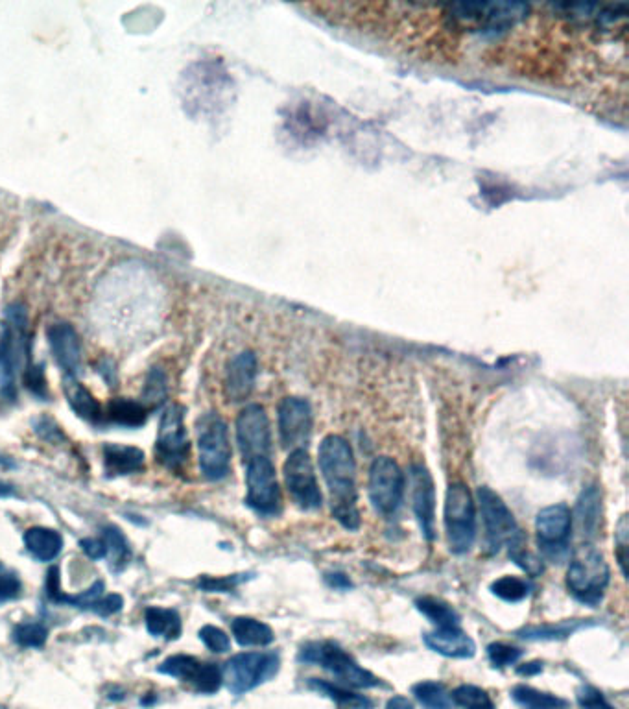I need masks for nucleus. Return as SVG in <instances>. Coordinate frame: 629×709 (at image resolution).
I'll return each instance as SVG.
<instances>
[{
    "mask_svg": "<svg viewBox=\"0 0 629 709\" xmlns=\"http://www.w3.org/2000/svg\"><path fill=\"white\" fill-rule=\"evenodd\" d=\"M144 621L150 636L165 637V639H178L181 636V617L172 608L150 606L144 612Z\"/></svg>",
    "mask_w": 629,
    "mask_h": 709,
    "instance_id": "a878e982",
    "label": "nucleus"
},
{
    "mask_svg": "<svg viewBox=\"0 0 629 709\" xmlns=\"http://www.w3.org/2000/svg\"><path fill=\"white\" fill-rule=\"evenodd\" d=\"M148 414H150V410L146 409L141 401H133L128 397H117L107 405L104 418L119 427L139 429L148 420Z\"/></svg>",
    "mask_w": 629,
    "mask_h": 709,
    "instance_id": "5701e85b",
    "label": "nucleus"
},
{
    "mask_svg": "<svg viewBox=\"0 0 629 709\" xmlns=\"http://www.w3.org/2000/svg\"><path fill=\"white\" fill-rule=\"evenodd\" d=\"M487 658H489L493 667L506 669V667L515 665L517 661L523 658V650L506 645V643H491L487 647Z\"/></svg>",
    "mask_w": 629,
    "mask_h": 709,
    "instance_id": "e433bc0d",
    "label": "nucleus"
},
{
    "mask_svg": "<svg viewBox=\"0 0 629 709\" xmlns=\"http://www.w3.org/2000/svg\"><path fill=\"white\" fill-rule=\"evenodd\" d=\"M63 392L71 405L72 412L78 414L82 420L89 423H100L104 420V410L102 405L87 388H85L78 377H63Z\"/></svg>",
    "mask_w": 629,
    "mask_h": 709,
    "instance_id": "412c9836",
    "label": "nucleus"
},
{
    "mask_svg": "<svg viewBox=\"0 0 629 709\" xmlns=\"http://www.w3.org/2000/svg\"><path fill=\"white\" fill-rule=\"evenodd\" d=\"M513 702L521 709H567L569 702L565 698L539 691L530 685L519 684L511 689Z\"/></svg>",
    "mask_w": 629,
    "mask_h": 709,
    "instance_id": "cd10ccee",
    "label": "nucleus"
},
{
    "mask_svg": "<svg viewBox=\"0 0 629 709\" xmlns=\"http://www.w3.org/2000/svg\"><path fill=\"white\" fill-rule=\"evenodd\" d=\"M168 386H167V373L163 372L161 368H152L148 377H146V383H144L143 388V403L146 409L150 410L163 405L167 401Z\"/></svg>",
    "mask_w": 629,
    "mask_h": 709,
    "instance_id": "473e14b6",
    "label": "nucleus"
},
{
    "mask_svg": "<svg viewBox=\"0 0 629 709\" xmlns=\"http://www.w3.org/2000/svg\"><path fill=\"white\" fill-rule=\"evenodd\" d=\"M572 512L567 505H552L543 508L535 517V534L539 549L546 560L561 564L570 554Z\"/></svg>",
    "mask_w": 629,
    "mask_h": 709,
    "instance_id": "9d476101",
    "label": "nucleus"
},
{
    "mask_svg": "<svg viewBox=\"0 0 629 709\" xmlns=\"http://www.w3.org/2000/svg\"><path fill=\"white\" fill-rule=\"evenodd\" d=\"M286 488L301 510H318L323 505V495L320 492V484L316 479V471L312 466L307 449H296L286 458L285 468Z\"/></svg>",
    "mask_w": 629,
    "mask_h": 709,
    "instance_id": "f8f14e48",
    "label": "nucleus"
},
{
    "mask_svg": "<svg viewBox=\"0 0 629 709\" xmlns=\"http://www.w3.org/2000/svg\"><path fill=\"white\" fill-rule=\"evenodd\" d=\"M257 381V357L251 351L235 355L226 370V396L233 403L246 401Z\"/></svg>",
    "mask_w": 629,
    "mask_h": 709,
    "instance_id": "a211bd4d",
    "label": "nucleus"
},
{
    "mask_svg": "<svg viewBox=\"0 0 629 709\" xmlns=\"http://www.w3.org/2000/svg\"><path fill=\"white\" fill-rule=\"evenodd\" d=\"M189 455L190 440L185 427V410L179 405H170L163 412L159 423L155 458L161 466L178 473L187 464Z\"/></svg>",
    "mask_w": 629,
    "mask_h": 709,
    "instance_id": "6e6552de",
    "label": "nucleus"
},
{
    "mask_svg": "<svg viewBox=\"0 0 629 709\" xmlns=\"http://www.w3.org/2000/svg\"><path fill=\"white\" fill-rule=\"evenodd\" d=\"M231 630L240 647H268L275 639L272 628L253 617L233 619Z\"/></svg>",
    "mask_w": 629,
    "mask_h": 709,
    "instance_id": "393cba45",
    "label": "nucleus"
},
{
    "mask_svg": "<svg viewBox=\"0 0 629 709\" xmlns=\"http://www.w3.org/2000/svg\"><path fill=\"white\" fill-rule=\"evenodd\" d=\"M52 355L67 377L82 373V342L71 324H54L48 329Z\"/></svg>",
    "mask_w": 629,
    "mask_h": 709,
    "instance_id": "f3484780",
    "label": "nucleus"
},
{
    "mask_svg": "<svg viewBox=\"0 0 629 709\" xmlns=\"http://www.w3.org/2000/svg\"><path fill=\"white\" fill-rule=\"evenodd\" d=\"M609 580L611 571L606 558L593 543L587 541L574 549L567 571V588L576 601L596 608L604 599Z\"/></svg>",
    "mask_w": 629,
    "mask_h": 709,
    "instance_id": "f03ea898",
    "label": "nucleus"
},
{
    "mask_svg": "<svg viewBox=\"0 0 629 709\" xmlns=\"http://www.w3.org/2000/svg\"><path fill=\"white\" fill-rule=\"evenodd\" d=\"M318 462L331 497L334 519L344 529H360L357 464L351 445L338 434L325 436L318 449Z\"/></svg>",
    "mask_w": 629,
    "mask_h": 709,
    "instance_id": "f257e3e1",
    "label": "nucleus"
},
{
    "mask_svg": "<svg viewBox=\"0 0 629 709\" xmlns=\"http://www.w3.org/2000/svg\"><path fill=\"white\" fill-rule=\"evenodd\" d=\"M576 698L582 709H615L607 702L604 693L598 691L593 685H582L576 691Z\"/></svg>",
    "mask_w": 629,
    "mask_h": 709,
    "instance_id": "a19ab883",
    "label": "nucleus"
},
{
    "mask_svg": "<svg viewBox=\"0 0 629 709\" xmlns=\"http://www.w3.org/2000/svg\"><path fill=\"white\" fill-rule=\"evenodd\" d=\"M476 495L486 530L487 553L497 554L502 547L511 549L526 541L523 530L519 529L510 508L500 495L487 486H480Z\"/></svg>",
    "mask_w": 629,
    "mask_h": 709,
    "instance_id": "423d86ee",
    "label": "nucleus"
},
{
    "mask_svg": "<svg viewBox=\"0 0 629 709\" xmlns=\"http://www.w3.org/2000/svg\"><path fill=\"white\" fill-rule=\"evenodd\" d=\"M124 606V599L120 595H102L98 601L91 606V612L98 613L100 617H109L119 613Z\"/></svg>",
    "mask_w": 629,
    "mask_h": 709,
    "instance_id": "c03bdc74",
    "label": "nucleus"
},
{
    "mask_svg": "<svg viewBox=\"0 0 629 709\" xmlns=\"http://www.w3.org/2000/svg\"><path fill=\"white\" fill-rule=\"evenodd\" d=\"M454 706L462 709H495V702L487 691L476 685H460L451 693Z\"/></svg>",
    "mask_w": 629,
    "mask_h": 709,
    "instance_id": "72a5a7b5",
    "label": "nucleus"
},
{
    "mask_svg": "<svg viewBox=\"0 0 629 709\" xmlns=\"http://www.w3.org/2000/svg\"><path fill=\"white\" fill-rule=\"evenodd\" d=\"M200 639L203 641V645L211 652H216V654H224L227 650L231 649V641H229V636H227L224 630L216 628L213 625H205L202 630H200Z\"/></svg>",
    "mask_w": 629,
    "mask_h": 709,
    "instance_id": "ea45409f",
    "label": "nucleus"
},
{
    "mask_svg": "<svg viewBox=\"0 0 629 709\" xmlns=\"http://www.w3.org/2000/svg\"><path fill=\"white\" fill-rule=\"evenodd\" d=\"M102 540L106 541L109 565L113 571H122L131 560V547L122 530L107 525L102 529Z\"/></svg>",
    "mask_w": 629,
    "mask_h": 709,
    "instance_id": "2f4dec72",
    "label": "nucleus"
},
{
    "mask_svg": "<svg viewBox=\"0 0 629 709\" xmlns=\"http://www.w3.org/2000/svg\"><path fill=\"white\" fill-rule=\"evenodd\" d=\"M325 582L331 586V588L334 589H349L353 588V584H351V580H349V577H345L344 573H327L325 575Z\"/></svg>",
    "mask_w": 629,
    "mask_h": 709,
    "instance_id": "09e8293b",
    "label": "nucleus"
},
{
    "mask_svg": "<svg viewBox=\"0 0 629 709\" xmlns=\"http://www.w3.org/2000/svg\"><path fill=\"white\" fill-rule=\"evenodd\" d=\"M24 385L34 396L45 399L47 397V377L41 364H28L24 372Z\"/></svg>",
    "mask_w": 629,
    "mask_h": 709,
    "instance_id": "79ce46f5",
    "label": "nucleus"
},
{
    "mask_svg": "<svg viewBox=\"0 0 629 709\" xmlns=\"http://www.w3.org/2000/svg\"><path fill=\"white\" fill-rule=\"evenodd\" d=\"M250 575H231V577H202L198 580V588L207 593H229L238 584L246 582Z\"/></svg>",
    "mask_w": 629,
    "mask_h": 709,
    "instance_id": "4c0bfd02",
    "label": "nucleus"
},
{
    "mask_svg": "<svg viewBox=\"0 0 629 709\" xmlns=\"http://www.w3.org/2000/svg\"><path fill=\"white\" fill-rule=\"evenodd\" d=\"M386 709H414V704L408 700L406 697H401V695H395V697L388 700L386 704Z\"/></svg>",
    "mask_w": 629,
    "mask_h": 709,
    "instance_id": "603ef678",
    "label": "nucleus"
},
{
    "mask_svg": "<svg viewBox=\"0 0 629 709\" xmlns=\"http://www.w3.org/2000/svg\"><path fill=\"white\" fill-rule=\"evenodd\" d=\"M80 547L84 551L87 558L91 560H104L107 556L106 541L98 540V538H84L80 541Z\"/></svg>",
    "mask_w": 629,
    "mask_h": 709,
    "instance_id": "de8ad7c7",
    "label": "nucleus"
},
{
    "mask_svg": "<svg viewBox=\"0 0 629 709\" xmlns=\"http://www.w3.org/2000/svg\"><path fill=\"white\" fill-rule=\"evenodd\" d=\"M587 625L589 623L580 619V621H561L558 625L552 623V625L543 626H524L517 632V636L528 639V641H559V639H567Z\"/></svg>",
    "mask_w": 629,
    "mask_h": 709,
    "instance_id": "c756f323",
    "label": "nucleus"
},
{
    "mask_svg": "<svg viewBox=\"0 0 629 709\" xmlns=\"http://www.w3.org/2000/svg\"><path fill=\"white\" fill-rule=\"evenodd\" d=\"M238 449L244 464L253 458H270L272 453V429L266 410L261 405H248L240 410L237 418Z\"/></svg>",
    "mask_w": 629,
    "mask_h": 709,
    "instance_id": "ddd939ff",
    "label": "nucleus"
},
{
    "mask_svg": "<svg viewBox=\"0 0 629 709\" xmlns=\"http://www.w3.org/2000/svg\"><path fill=\"white\" fill-rule=\"evenodd\" d=\"M36 433L37 436H41L45 442H50V444H58L65 438L58 423L50 418H41L36 421Z\"/></svg>",
    "mask_w": 629,
    "mask_h": 709,
    "instance_id": "a18cd8bd",
    "label": "nucleus"
},
{
    "mask_svg": "<svg viewBox=\"0 0 629 709\" xmlns=\"http://www.w3.org/2000/svg\"><path fill=\"white\" fill-rule=\"evenodd\" d=\"M104 468L107 477H126L139 473L144 468L143 451L133 445L106 444L104 445Z\"/></svg>",
    "mask_w": 629,
    "mask_h": 709,
    "instance_id": "aec40b11",
    "label": "nucleus"
},
{
    "mask_svg": "<svg viewBox=\"0 0 629 709\" xmlns=\"http://www.w3.org/2000/svg\"><path fill=\"white\" fill-rule=\"evenodd\" d=\"M403 469L390 457L373 460L369 469V499L375 510L382 516H393L403 505L404 497Z\"/></svg>",
    "mask_w": 629,
    "mask_h": 709,
    "instance_id": "9b49d317",
    "label": "nucleus"
},
{
    "mask_svg": "<svg viewBox=\"0 0 629 709\" xmlns=\"http://www.w3.org/2000/svg\"><path fill=\"white\" fill-rule=\"evenodd\" d=\"M45 589H47L48 599L54 602V604H60L61 597L65 595V591L61 589V573L58 565H52V567L48 569Z\"/></svg>",
    "mask_w": 629,
    "mask_h": 709,
    "instance_id": "49530a36",
    "label": "nucleus"
},
{
    "mask_svg": "<svg viewBox=\"0 0 629 709\" xmlns=\"http://www.w3.org/2000/svg\"><path fill=\"white\" fill-rule=\"evenodd\" d=\"M246 505L262 517H275L283 510L281 488L270 458H253L246 464Z\"/></svg>",
    "mask_w": 629,
    "mask_h": 709,
    "instance_id": "1a4fd4ad",
    "label": "nucleus"
},
{
    "mask_svg": "<svg viewBox=\"0 0 629 709\" xmlns=\"http://www.w3.org/2000/svg\"><path fill=\"white\" fill-rule=\"evenodd\" d=\"M98 372L102 373L104 381L109 383V386H117V370H115L113 362L104 359V361L98 364Z\"/></svg>",
    "mask_w": 629,
    "mask_h": 709,
    "instance_id": "8fccbe9b",
    "label": "nucleus"
},
{
    "mask_svg": "<svg viewBox=\"0 0 629 709\" xmlns=\"http://www.w3.org/2000/svg\"><path fill=\"white\" fill-rule=\"evenodd\" d=\"M417 612L423 613L436 628H456L462 623L460 613L449 602L436 597H421L416 601Z\"/></svg>",
    "mask_w": 629,
    "mask_h": 709,
    "instance_id": "c85d7f7f",
    "label": "nucleus"
},
{
    "mask_svg": "<svg viewBox=\"0 0 629 709\" xmlns=\"http://www.w3.org/2000/svg\"><path fill=\"white\" fill-rule=\"evenodd\" d=\"M297 660L301 663L318 665L327 673L333 674L340 682L357 689H371V687L384 685L380 682V678L366 671L364 667H360L357 660L334 641H310L301 647Z\"/></svg>",
    "mask_w": 629,
    "mask_h": 709,
    "instance_id": "7ed1b4c3",
    "label": "nucleus"
},
{
    "mask_svg": "<svg viewBox=\"0 0 629 709\" xmlns=\"http://www.w3.org/2000/svg\"><path fill=\"white\" fill-rule=\"evenodd\" d=\"M309 687L312 691L320 693L323 697L333 700L338 709H373V702L364 695L351 693L344 689L342 685H334L331 682H325L320 678H310Z\"/></svg>",
    "mask_w": 629,
    "mask_h": 709,
    "instance_id": "bb28decb",
    "label": "nucleus"
},
{
    "mask_svg": "<svg viewBox=\"0 0 629 709\" xmlns=\"http://www.w3.org/2000/svg\"><path fill=\"white\" fill-rule=\"evenodd\" d=\"M279 438L285 449H305L312 434V409L307 399L285 397L279 405Z\"/></svg>",
    "mask_w": 629,
    "mask_h": 709,
    "instance_id": "2eb2a0df",
    "label": "nucleus"
},
{
    "mask_svg": "<svg viewBox=\"0 0 629 709\" xmlns=\"http://www.w3.org/2000/svg\"><path fill=\"white\" fill-rule=\"evenodd\" d=\"M428 649L438 652L445 658L454 660H469L476 654V643L473 637L467 636L460 626L456 628H436L423 636Z\"/></svg>",
    "mask_w": 629,
    "mask_h": 709,
    "instance_id": "6ab92c4d",
    "label": "nucleus"
},
{
    "mask_svg": "<svg viewBox=\"0 0 629 709\" xmlns=\"http://www.w3.org/2000/svg\"><path fill=\"white\" fill-rule=\"evenodd\" d=\"M410 493L419 529L428 541L436 540V488L423 464L410 466Z\"/></svg>",
    "mask_w": 629,
    "mask_h": 709,
    "instance_id": "dca6fc26",
    "label": "nucleus"
},
{
    "mask_svg": "<svg viewBox=\"0 0 629 709\" xmlns=\"http://www.w3.org/2000/svg\"><path fill=\"white\" fill-rule=\"evenodd\" d=\"M48 639V628L37 621H24L15 626L13 641L23 649H41Z\"/></svg>",
    "mask_w": 629,
    "mask_h": 709,
    "instance_id": "f704fd0d",
    "label": "nucleus"
},
{
    "mask_svg": "<svg viewBox=\"0 0 629 709\" xmlns=\"http://www.w3.org/2000/svg\"><path fill=\"white\" fill-rule=\"evenodd\" d=\"M600 516H602V493L598 490V486H589L578 497V505H576V519L583 536L589 538L596 536L602 519Z\"/></svg>",
    "mask_w": 629,
    "mask_h": 709,
    "instance_id": "b1692460",
    "label": "nucleus"
},
{
    "mask_svg": "<svg viewBox=\"0 0 629 709\" xmlns=\"http://www.w3.org/2000/svg\"><path fill=\"white\" fill-rule=\"evenodd\" d=\"M543 671V663L541 661H532V663H524L521 667H517V673L521 676H535Z\"/></svg>",
    "mask_w": 629,
    "mask_h": 709,
    "instance_id": "3c124183",
    "label": "nucleus"
},
{
    "mask_svg": "<svg viewBox=\"0 0 629 709\" xmlns=\"http://www.w3.org/2000/svg\"><path fill=\"white\" fill-rule=\"evenodd\" d=\"M628 532V516H622V519L618 521L615 545H617L618 564L622 567L624 577L628 575Z\"/></svg>",
    "mask_w": 629,
    "mask_h": 709,
    "instance_id": "37998d69",
    "label": "nucleus"
},
{
    "mask_svg": "<svg viewBox=\"0 0 629 709\" xmlns=\"http://www.w3.org/2000/svg\"><path fill=\"white\" fill-rule=\"evenodd\" d=\"M157 671L181 682H189L203 695H214L224 684L222 669L216 663H203L187 654L170 656L157 667Z\"/></svg>",
    "mask_w": 629,
    "mask_h": 709,
    "instance_id": "4468645a",
    "label": "nucleus"
},
{
    "mask_svg": "<svg viewBox=\"0 0 629 709\" xmlns=\"http://www.w3.org/2000/svg\"><path fill=\"white\" fill-rule=\"evenodd\" d=\"M24 547L36 558L37 562H54L63 551V538L60 532L48 527H30L24 532Z\"/></svg>",
    "mask_w": 629,
    "mask_h": 709,
    "instance_id": "4be33fe9",
    "label": "nucleus"
},
{
    "mask_svg": "<svg viewBox=\"0 0 629 709\" xmlns=\"http://www.w3.org/2000/svg\"><path fill=\"white\" fill-rule=\"evenodd\" d=\"M281 669L277 652H242L224 665V682L233 695H246L270 682Z\"/></svg>",
    "mask_w": 629,
    "mask_h": 709,
    "instance_id": "0eeeda50",
    "label": "nucleus"
},
{
    "mask_svg": "<svg viewBox=\"0 0 629 709\" xmlns=\"http://www.w3.org/2000/svg\"><path fill=\"white\" fill-rule=\"evenodd\" d=\"M21 591H23V584L19 575L0 564V604L17 599Z\"/></svg>",
    "mask_w": 629,
    "mask_h": 709,
    "instance_id": "58836bf2",
    "label": "nucleus"
},
{
    "mask_svg": "<svg viewBox=\"0 0 629 709\" xmlns=\"http://www.w3.org/2000/svg\"><path fill=\"white\" fill-rule=\"evenodd\" d=\"M491 591L495 597H499L504 602H521L530 595V586L526 580L517 577H502L491 584Z\"/></svg>",
    "mask_w": 629,
    "mask_h": 709,
    "instance_id": "c9c22d12",
    "label": "nucleus"
},
{
    "mask_svg": "<svg viewBox=\"0 0 629 709\" xmlns=\"http://www.w3.org/2000/svg\"><path fill=\"white\" fill-rule=\"evenodd\" d=\"M200 469L207 481H222L231 471V442L226 421L220 414L207 412L198 420Z\"/></svg>",
    "mask_w": 629,
    "mask_h": 709,
    "instance_id": "20e7f679",
    "label": "nucleus"
},
{
    "mask_svg": "<svg viewBox=\"0 0 629 709\" xmlns=\"http://www.w3.org/2000/svg\"><path fill=\"white\" fill-rule=\"evenodd\" d=\"M8 497H15V488L0 481V499H8Z\"/></svg>",
    "mask_w": 629,
    "mask_h": 709,
    "instance_id": "864d4df0",
    "label": "nucleus"
},
{
    "mask_svg": "<svg viewBox=\"0 0 629 709\" xmlns=\"http://www.w3.org/2000/svg\"><path fill=\"white\" fill-rule=\"evenodd\" d=\"M445 532L449 549L454 554L471 551L476 540V506L469 488L454 482L445 499Z\"/></svg>",
    "mask_w": 629,
    "mask_h": 709,
    "instance_id": "39448f33",
    "label": "nucleus"
},
{
    "mask_svg": "<svg viewBox=\"0 0 629 709\" xmlns=\"http://www.w3.org/2000/svg\"><path fill=\"white\" fill-rule=\"evenodd\" d=\"M412 695L425 709H454L451 691L440 682H419L412 687Z\"/></svg>",
    "mask_w": 629,
    "mask_h": 709,
    "instance_id": "7c9ffc66",
    "label": "nucleus"
}]
</instances>
